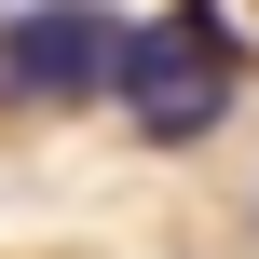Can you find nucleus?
I'll use <instances>...</instances> for the list:
<instances>
[{"label":"nucleus","mask_w":259,"mask_h":259,"mask_svg":"<svg viewBox=\"0 0 259 259\" xmlns=\"http://www.w3.org/2000/svg\"><path fill=\"white\" fill-rule=\"evenodd\" d=\"M109 96L137 109V137L191 150V137H219V123H232V41H219L205 14H150V27H123V41H109Z\"/></svg>","instance_id":"nucleus-1"},{"label":"nucleus","mask_w":259,"mask_h":259,"mask_svg":"<svg viewBox=\"0 0 259 259\" xmlns=\"http://www.w3.org/2000/svg\"><path fill=\"white\" fill-rule=\"evenodd\" d=\"M109 41H123V27H109L96 0H27V14L0 27V96H14V109H68V96L109 82Z\"/></svg>","instance_id":"nucleus-2"}]
</instances>
